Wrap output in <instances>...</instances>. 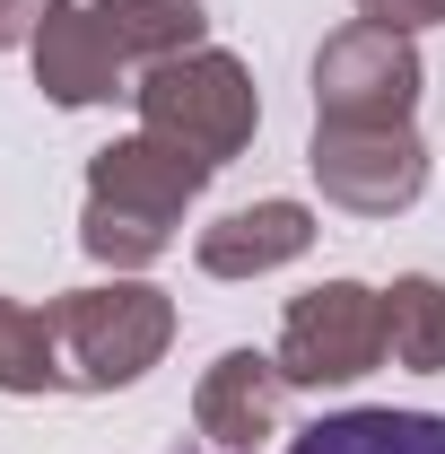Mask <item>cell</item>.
<instances>
[{
    "label": "cell",
    "instance_id": "cell-13",
    "mask_svg": "<svg viewBox=\"0 0 445 454\" xmlns=\"http://www.w3.org/2000/svg\"><path fill=\"white\" fill-rule=\"evenodd\" d=\"M53 385H70V376H61L53 315L0 297V394H53Z\"/></svg>",
    "mask_w": 445,
    "mask_h": 454
},
{
    "label": "cell",
    "instance_id": "cell-9",
    "mask_svg": "<svg viewBox=\"0 0 445 454\" xmlns=\"http://www.w3.org/2000/svg\"><path fill=\"white\" fill-rule=\"evenodd\" d=\"M306 245H315V210L306 201H254V210H227V219L201 227L192 262L210 280H262V271H288Z\"/></svg>",
    "mask_w": 445,
    "mask_h": 454
},
{
    "label": "cell",
    "instance_id": "cell-8",
    "mask_svg": "<svg viewBox=\"0 0 445 454\" xmlns=\"http://www.w3.org/2000/svg\"><path fill=\"white\" fill-rule=\"evenodd\" d=\"M279 402H288V376L262 349H219L192 385V428L219 454H254L262 437H279Z\"/></svg>",
    "mask_w": 445,
    "mask_h": 454
},
{
    "label": "cell",
    "instance_id": "cell-4",
    "mask_svg": "<svg viewBox=\"0 0 445 454\" xmlns=\"http://www.w3.org/2000/svg\"><path fill=\"white\" fill-rule=\"evenodd\" d=\"M279 376L297 394H324V385H358L376 358H385V288L367 280H324L306 297H288L279 315Z\"/></svg>",
    "mask_w": 445,
    "mask_h": 454
},
{
    "label": "cell",
    "instance_id": "cell-3",
    "mask_svg": "<svg viewBox=\"0 0 445 454\" xmlns=\"http://www.w3.org/2000/svg\"><path fill=\"white\" fill-rule=\"evenodd\" d=\"M140 131H158L175 149H192L201 167L219 175L227 158H245V140H254V122H262V97H254V70L236 53H183V61H158V70H140Z\"/></svg>",
    "mask_w": 445,
    "mask_h": 454
},
{
    "label": "cell",
    "instance_id": "cell-15",
    "mask_svg": "<svg viewBox=\"0 0 445 454\" xmlns=\"http://www.w3.org/2000/svg\"><path fill=\"white\" fill-rule=\"evenodd\" d=\"M53 0H0V44H18V35H35V18H44Z\"/></svg>",
    "mask_w": 445,
    "mask_h": 454
},
{
    "label": "cell",
    "instance_id": "cell-2",
    "mask_svg": "<svg viewBox=\"0 0 445 454\" xmlns=\"http://www.w3.org/2000/svg\"><path fill=\"white\" fill-rule=\"evenodd\" d=\"M61 340V376L79 394H122L140 385L175 340V297L149 280H113V288H70L44 306Z\"/></svg>",
    "mask_w": 445,
    "mask_h": 454
},
{
    "label": "cell",
    "instance_id": "cell-11",
    "mask_svg": "<svg viewBox=\"0 0 445 454\" xmlns=\"http://www.w3.org/2000/svg\"><path fill=\"white\" fill-rule=\"evenodd\" d=\"M288 454H445V411H332Z\"/></svg>",
    "mask_w": 445,
    "mask_h": 454
},
{
    "label": "cell",
    "instance_id": "cell-14",
    "mask_svg": "<svg viewBox=\"0 0 445 454\" xmlns=\"http://www.w3.org/2000/svg\"><path fill=\"white\" fill-rule=\"evenodd\" d=\"M358 18H376V27H402V35H419V27H445V0H358Z\"/></svg>",
    "mask_w": 445,
    "mask_h": 454
},
{
    "label": "cell",
    "instance_id": "cell-5",
    "mask_svg": "<svg viewBox=\"0 0 445 454\" xmlns=\"http://www.w3.org/2000/svg\"><path fill=\"white\" fill-rule=\"evenodd\" d=\"M306 167L324 184V201L349 219H393L419 201L428 184V149L410 122H315L306 140Z\"/></svg>",
    "mask_w": 445,
    "mask_h": 454
},
{
    "label": "cell",
    "instance_id": "cell-12",
    "mask_svg": "<svg viewBox=\"0 0 445 454\" xmlns=\"http://www.w3.org/2000/svg\"><path fill=\"white\" fill-rule=\"evenodd\" d=\"M385 358L410 376H445V280L410 271L385 288Z\"/></svg>",
    "mask_w": 445,
    "mask_h": 454
},
{
    "label": "cell",
    "instance_id": "cell-10",
    "mask_svg": "<svg viewBox=\"0 0 445 454\" xmlns=\"http://www.w3.org/2000/svg\"><path fill=\"white\" fill-rule=\"evenodd\" d=\"M97 9V27L113 35V53L140 61V70H158V61H183L201 53V0H88Z\"/></svg>",
    "mask_w": 445,
    "mask_h": 454
},
{
    "label": "cell",
    "instance_id": "cell-7",
    "mask_svg": "<svg viewBox=\"0 0 445 454\" xmlns=\"http://www.w3.org/2000/svg\"><path fill=\"white\" fill-rule=\"evenodd\" d=\"M27 61H35V88L53 106H113L131 97V61L113 53V35L97 27L88 0H53L27 35Z\"/></svg>",
    "mask_w": 445,
    "mask_h": 454
},
{
    "label": "cell",
    "instance_id": "cell-1",
    "mask_svg": "<svg viewBox=\"0 0 445 454\" xmlns=\"http://www.w3.org/2000/svg\"><path fill=\"white\" fill-rule=\"evenodd\" d=\"M201 184H210V167H201L192 149H175L158 131H131V140H113V149L88 158L79 245H88L97 262H113V271H140V262H158L175 245V227L201 201Z\"/></svg>",
    "mask_w": 445,
    "mask_h": 454
},
{
    "label": "cell",
    "instance_id": "cell-6",
    "mask_svg": "<svg viewBox=\"0 0 445 454\" xmlns=\"http://www.w3.org/2000/svg\"><path fill=\"white\" fill-rule=\"evenodd\" d=\"M419 88H428L419 44L376 18L324 35V53H315V122H410Z\"/></svg>",
    "mask_w": 445,
    "mask_h": 454
}]
</instances>
